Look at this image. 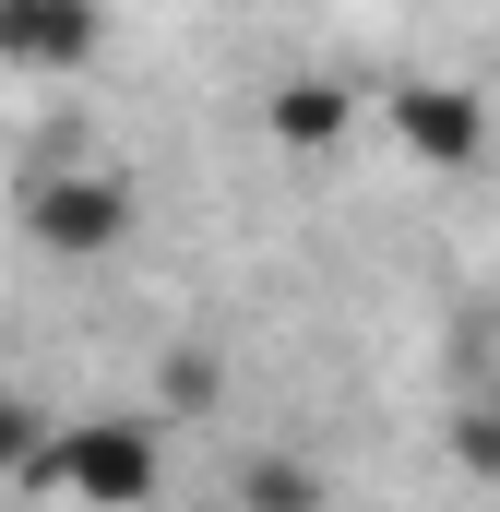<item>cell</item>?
Returning <instances> with one entry per match:
<instances>
[{
	"mask_svg": "<svg viewBox=\"0 0 500 512\" xmlns=\"http://www.w3.org/2000/svg\"><path fill=\"white\" fill-rule=\"evenodd\" d=\"M24 489H48V501H72V512H143L155 489H167V429H155L143 405H96V417H60V429L36 441Z\"/></svg>",
	"mask_w": 500,
	"mask_h": 512,
	"instance_id": "obj_1",
	"label": "cell"
},
{
	"mask_svg": "<svg viewBox=\"0 0 500 512\" xmlns=\"http://www.w3.org/2000/svg\"><path fill=\"white\" fill-rule=\"evenodd\" d=\"M131 227H143V191H131V167H96V155H48L36 179H24V239L48 262H120Z\"/></svg>",
	"mask_w": 500,
	"mask_h": 512,
	"instance_id": "obj_2",
	"label": "cell"
},
{
	"mask_svg": "<svg viewBox=\"0 0 500 512\" xmlns=\"http://www.w3.org/2000/svg\"><path fill=\"white\" fill-rule=\"evenodd\" d=\"M108 60V0H0V72L72 84Z\"/></svg>",
	"mask_w": 500,
	"mask_h": 512,
	"instance_id": "obj_3",
	"label": "cell"
},
{
	"mask_svg": "<svg viewBox=\"0 0 500 512\" xmlns=\"http://www.w3.org/2000/svg\"><path fill=\"white\" fill-rule=\"evenodd\" d=\"M393 143H405V167H441V179H465L477 155H489V96L477 84H393Z\"/></svg>",
	"mask_w": 500,
	"mask_h": 512,
	"instance_id": "obj_4",
	"label": "cell"
},
{
	"mask_svg": "<svg viewBox=\"0 0 500 512\" xmlns=\"http://www.w3.org/2000/svg\"><path fill=\"white\" fill-rule=\"evenodd\" d=\"M346 131H358V84H334V72H286V84H262V143L274 155H346Z\"/></svg>",
	"mask_w": 500,
	"mask_h": 512,
	"instance_id": "obj_5",
	"label": "cell"
},
{
	"mask_svg": "<svg viewBox=\"0 0 500 512\" xmlns=\"http://www.w3.org/2000/svg\"><path fill=\"white\" fill-rule=\"evenodd\" d=\"M227 501L239 512H334V477H322L310 453H286V441H250L239 477H227Z\"/></svg>",
	"mask_w": 500,
	"mask_h": 512,
	"instance_id": "obj_6",
	"label": "cell"
},
{
	"mask_svg": "<svg viewBox=\"0 0 500 512\" xmlns=\"http://www.w3.org/2000/svg\"><path fill=\"white\" fill-rule=\"evenodd\" d=\"M48 429H60V417H48L36 393L0 382V489H24V465H36V441H48Z\"/></svg>",
	"mask_w": 500,
	"mask_h": 512,
	"instance_id": "obj_7",
	"label": "cell"
},
{
	"mask_svg": "<svg viewBox=\"0 0 500 512\" xmlns=\"http://www.w3.org/2000/svg\"><path fill=\"white\" fill-rule=\"evenodd\" d=\"M441 453H453L465 477H500V405H453V417H441Z\"/></svg>",
	"mask_w": 500,
	"mask_h": 512,
	"instance_id": "obj_8",
	"label": "cell"
},
{
	"mask_svg": "<svg viewBox=\"0 0 500 512\" xmlns=\"http://www.w3.org/2000/svg\"><path fill=\"white\" fill-rule=\"evenodd\" d=\"M167 405H215V358H167Z\"/></svg>",
	"mask_w": 500,
	"mask_h": 512,
	"instance_id": "obj_9",
	"label": "cell"
}]
</instances>
